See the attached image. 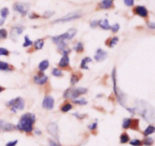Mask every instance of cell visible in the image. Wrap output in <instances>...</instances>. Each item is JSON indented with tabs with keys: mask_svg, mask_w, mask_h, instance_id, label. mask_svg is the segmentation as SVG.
<instances>
[{
	"mask_svg": "<svg viewBox=\"0 0 155 146\" xmlns=\"http://www.w3.org/2000/svg\"><path fill=\"white\" fill-rule=\"evenodd\" d=\"M110 29H111V30H112V32H113V33H117V32L118 30H120L119 24H114L112 27H110Z\"/></svg>",
	"mask_w": 155,
	"mask_h": 146,
	"instance_id": "cell-41",
	"label": "cell"
},
{
	"mask_svg": "<svg viewBox=\"0 0 155 146\" xmlns=\"http://www.w3.org/2000/svg\"><path fill=\"white\" fill-rule=\"evenodd\" d=\"M135 112L140 114L147 122H154V108L143 100H136L135 101Z\"/></svg>",
	"mask_w": 155,
	"mask_h": 146,
	"instance_id": "cell-1",
	"label": "cell"
},
{
	"mask_svg": "<svg viewBox=\"0 0 155 146\" xmlns=\"http://www.w3.org/2000/svg\"><path fill=\"white\" fill-rule=\"evenodd\" d=\"M112 80H113V84H114V92L115 95H116V98L117 99L118 102L123 106V107L127 108V95L124 93V92L120 89V88L118 87L117 85V71H116V68H114L113 71H112Z\"/></svg>",
	"mask_w": 155,
	"mask_h": 146,
	"instance_id": "cell-3",
	"label": "cell"
},
{
	"mask_svg": "<svg viewBox=\"0 0 155 146\" xmlns=\"http://www.w3.org/2000/svg\"><path fill=\"white\" fill-rule=\"evenodd\" d=\"M18 140H14V141H10V142H7L5 144V146H16L18 144Z\"/></svg>",
	"mask_w": 155,
	"mask_h": 146,
	"instance_id": "cell-45",
	"label": "cell"
},
{
	"mask_svg": "<svg viewBox=\"0 0 155 146\" xmlns=\"http://www.w3.org/2000/svg\"><path fill=\"white\" fill-rule=\"evenodd\" d=\"M72 108H73L72 105L69 102L64 103L63 105L61 106V111L62 112H64V113H66V112L70 111Z\"/></svg>",
	"mask_w": 155,
	"mask_h": 146,
	"instance_id": "cell-26",
	"label": "cell"
},
{
	"mask_svg": "<svg viewBox=\"0 0 155 146\" xmlns=\"http://www.w3.org/2000/svg\"><path fill=\"white\" fill-rule=\"evenodd\" d=\"M54 15V12H52V11H46V12H44L43 18H49Z\"/></svg>",
	"mask_w": 155,
	"mask_h": 146,
	"instance_id": "cell-40",
	"label": "cell"
},
{
	"mask_svg": "<svg viewBox=\"0 0 155 146\" xmlns=\"http://www.w3.org/2000/svg\"><path fill=\"white\" fill-rule=\"evenodd\" d=\"M33 46L36 50H39L42 49V47L44 46V39H36L35 41L34 44H33Z\"/></svg>",
	"mask_w": 155,
	"mask_h": 146,
	"instance_id": "cell-24",
	"label": "cell"
},
{
	"mask_svg": "<svg viewBox=\"0 0 155 146\" xmlns=\"http://www.w3.org/2000/svg\"><path fill=\"white\" fill-rule=\"evenodd\" d=\"M24 29L22 27H15L11 30L10 31V38L14 42H17L18 38L20 35L24 32Z\"/></svg>",
	"mask_w": 155,
	"mask_h": 146,
	"instance_id": "cell-10",
	"label": "cell"
},
{
	"mask_svg": "<svg viewBox=\"0 0 155 146\" xmlns=\"http://www.w3.org/2000/svg\"><path fill=\"white\" fill-rule=\"evenodd\" d=\"M88 92V89L83 87H77L74 89H68L64 93V98H71V99H76L80 95L86 94Z\"/></svg>",
	"mask_w": 155,
	"mask_h": 146,
	"instance_id": "cell-5",
	"label": "cell"
},
{
	"mask_svg": "<svg viewBox=\"0 0 155 146\" xmlns=\"http://www.w3.org/2000/svg\"><path fill=\"white\" fill-rule=\"evenodd\" d=\"M13 9L15 12H18L23 16H25L30 9V4L27 2H16L14 4Z\"/></svg>",
	"mask_w": 155,
	"mask_h": 146,
	"instance_id": "cell-7",
	"label": "cell"
},
{
	"mask_svg": "<svg viewBox=\"0 0 155 146\" xmlns=\"http://www.w3.org/2000/svg\"><path fill=\"white\" fill-rule=\"evenodd\" d=\"M118 41H119V39H118V37H117V36L109 38L107 40H106L105 45H108L110 48H113L114 46H115V45H117V43L118 42Z\"/></svg>",
	"mask_w": 155,
	"mask_h": 146,
	"instance_id": "cell-19",
	"label": "cell"
},
{
	"mask_svg": "<svg viewBox=\"0 0 155 146\" xmlns=\"http://www.w3.org/2000/svg\"><path fill=\"white\" fill-rule=\"evenodd\" d=\"M130 144L133 146H142L143 145V143H142V141L139 140V139H132L131 141H130Z\"/></svg>",
	"mask_w": 155,
	"mask_h": 146,
	"instance_id": "cell-35",
	"label": "cell"
},
{
	"mask_svg": "<svg viewBox=\"0 0 155 146\" xmlns=\"http://www.w3.org/2000/svg\"><path fill=\"white\" fill-rule=\"evenodd\" d=\"M114 4V0H102L98 4V7L101 9H109L112 8Z\"/></svg>",
	"mask_w": 155,
	"mask_h": 146,
	"instance_id": "cell-17",
	"label": "cell"
},
{
	"mask_svg": "<svg viewBox=\"0 0 155 146\" xmlns=\"http://www.w3.org/2000/svg\"><path fill=\"white\" fill-rule=\"evenodd\" d=\"M48 66H49V62H48V60H44L42 61H41L40 63L39 64V70L42 72H43L44 71H45L46 69H48Z\"/></svg>",
	"mask_w": 155,
	"mask_h": 146,
	"instance_id": "cell-23",
	"label": "cell"
},
{
	"mask_svg": "<svg viewBox=\"0 0 155 146\" xmlns=\"http://www.w3.org/2000/svg\"><path fill=\"white\" fill-rule=\"evenodd\" d=\"M131 121H132L131 118H125V119H124V121H123V124H122L123 128L125 129V130L130 129V125H131Z\"/></svg>",
	"mask_w": 155,
	"mask_h": 146,
	"instance_id": "cell-29",
	"label": "cell"
},
{
	"mask_svg": "<svg viewBox=\"0 0 155 146\" xmlns=\"http://www.w3.org/2000/svg\"><path fill=\"white\" fill-rule=\"evenodd\" d=\"M82 77V74L80 72L74 73L72 74L71 78V83L72 85H75L77 82L80 80V79Z\"/></svg>",
	"mask_w": 155,
	"mask_h": 146,
	"instance_id": "cell-21",
	"label": "cell"
},
{
	"mask_svg": "<svg viewBox=\"0 0 155 146\" xmlns=\"http://www.w3.org/2000/svg\"><path fill=\"white\" fill-rule=\"evenodd\" d=\"M77 30L74 28H71L70 30H68L66 33H63V34L58 35V36H53L51 37L53 42L56 45H58V44L61 43V42H65V40L67 39H71L75 36V35L77 34Z\"/></svg>",
	"mask_w": 155,
	"mask_h": 146,
	"instance_id": "cell-4",
	"label": "cell"
},
{
	"mask_svg": "<svg viewBox=\"0 0 155 146\" xmlns=\"http://www.w3.org/2000/svg\"><path fill=\"white\" fill-rule=\"evenodd\" d=\"M15 70V68L12 65H9L8 63L0 61V71H12Z\"/></svg>",
	"mask_w": 155,
	"mask_h": 146,
	"instance_id": "cell-18",
	"label": "cell"
},
{
	"mask_svg": "<svg viewBox=\"0 0 155 146\" xmlns=\"http://www.w3.org/2000/svg\"><path fill=\"white\" fill-rule=\"evenodd\" d=\"M130 138L129 136V135L127 134L126 132L123 133L122 134L120 135V142L121 144H126L127 142H130Z\"/></svg>",
	"mask_w": 155,
	"mask_h": 146,
	"instance_id": "cell-25",
	"label": "cell"
},
{
	"mask_svg": "<svg viewBox=\"0 0 155 146\" xmlns=\"http://www.w3.org/2000/svg\"><path fill=\"white\" fill-rule=\"evenodd\" d=\"M10 52L8 50L5 48H0V56H8Z\"/></svg>",
	"mask_w": 155,
	"mask_h": 146,
	"instance_id": "cell-39",
	"label": "cell"
},
{
	"mask_svg": "<svg viewBox=\"0 0 155 146\" xmlns=\"http://www.w3.org/2000/svg\"><path fill=\"white\" fill-rule=\"evenodd\" d=\"M142 143L146 146H151L154 144V139L151 137H146L142 141Z\"/></svg>",
	"mask_w": 155,
	"mask_h": 146,
	"instance_id": "cell-31",
	"label": "cell"
},
{
	"mask_svg": "<svg viewBox=\"0 0 155 146\" xmlns=\"http://www.w3.org/2000/svg\"><path fill=\"white\" fill-rule=\"evenodd\" d=\"M5 89L4 87H2V86H0V93H1L2 92H3V91H4Z\"/></svg>",
	"mask_w": 155,
	"mask_h": 146,
	"instance_id": "cell-52",
	"label": "cell"
},
{
	"mask_svg": "<svg viewBox=\"0 0 155 146\" xmlns=\"http://www.w3.org/2000/svg\"><path fill=\"white\" fill-rule=\"evenodd\" d=\"M39 18V15H36V13H32L31 15H30V18H31V19H33V18Z\"/></svg>",
	"mask_w": 155,
	"mask_h": 146,
	"instance_id": "cell-49",
	"label": "cell"
},
{
	"mask_svg": "<svg viewBox=\"0 0 155 146\" xmlns=\"http://www.w3.org/2000/svg\"><path fill=\"white\" fill-rule=\"evenodd\" d=\"M97 126H98V124H97V122H94L92 123V124H90V125L88 126V128L90 130H92V131H93V130H95L97 128Z\"/></svg>",
	"mask_w": 155,
	"mask_h": 146,
	"instance_id": "cell-42",
	"label": "cell"
},
{
	"mask_svg": "<svg viewBox=\"0 0 155 146\" xmlns=\"http://www.w3.org/2000/svg\"><path fill=\"white\" fill-rule=\"evenodd\" d=\"M82 13L80 11H75V12H72L68 13V15H66L65 16H64L63 18H59V19L55 20V21H53L54 24L55 23H64V22H68V21H73V20L78 19V18H81Z\"/></svg>",
	"mask_w": 155,
	"mask_h": 146,
	"instance_id": "cell-6",
	"label": "cell"
},
{
	"mask_svg": "<svg viewBox=\"0 0 155 146\" xmlns=\"http://www.w3.org/2000/svg\"><path fill=\"white\" fill-rule=\"evenodd\" d=\"M35 133H36V134H37V135H40L42 133H41L40 130H35Z\"/></svg>",
	"mask_w": 155,
	"mask_h": 146,
	"instance_id": "cell-51",
	"label": "cell"
},
{
	"mask_svg": "<svg viewBox=\"0 0 155 146\" xmlns=\"http://www.w3.org/2000/svg\"><path fill=\"white\" fill-rule=\"evenodd\" d=\"M17 129L16 126L0 119V132H12Z\"/></svg>",
	"mask_w": 155,
	"mask_h": 146,
	"instance_id": "cell-9",
	"label": "cell"
},
{
	"mask_svg": "<svg viewBox=\"0 0 155 146\" xmlns=\"http://www.w3.org/2000/svg\"><path fill=\"white\" fill-rule=\"evenodd\" d=\"M36 122V116L32 113H26L20 118L16 127L20 131L30 133L33 130V124Z\"/></svg>",
	"mask_w": 155,
	"mask_h": 146,
	"instance_id": "cell-2",
	"label": "cell"
},
{
	"mask_svg": "<svg viewBox=\"0 0 155 146\" xmlns=\"http://www.w3.org/2000/svg\"><path fill=\"white\" fill-rule=\"evenodd\" d=\"M19 98H20V97H17V98H13V99H12V100H10V101H8L7 103H6V106H7V107L12 108V106L15 105V103H16L17 101H18Z\"/></svg>",
	"mask_w": 155,
	"mask_h": 146,
	"instance_id": "cell-38",
	"label": "cell"
},
{
	"mask_svg": "<svg viewBox=\"0 0 155 146\" xmlns=\"http://www.w3.org/2000/svg\"><path fill=\"white\" fill-rule=\"evenodd\" d=\"M74 51H76L78 53H81L84 50V47H83V44L82 42H78L74 46Z\"/></svg>",
	"mask_w": 155,
	"mask_h": 146,
	"instance_id": "cell-30",
	"label": "cell"
},
{
	"mask_svg": "<svg viewBox=\"0 0 155 146\" xmlns=\"http://www.w3.org/2000/svg\"><path fill=\"white\" fill-rule=\"evenodd\" d=\"M74 116H75L76 118H77V119H79V120H81V119H83V118H85V117L86 116V115H83V114H81V115H80V114H74Z\"/></svg>",
	"mask_w": 155,
	"mask_h": 146,
	"instance_id": "cell-47",
	"label": "cell"
},
{
	"mask_svg": "<svg viewBox=\"0 0 155 146\" xmlns=\"http://www.w3.org/2000/svg\"><path fill=\"white\" fill-rule=\"evenodd\" d=\"M24 107H25V101H24V100L22 98L20 97L18 101L15 103V105L12 106L11 110H12V111L14 112V113H17L18 111L23 110V109L24 108Z\"/></svg>",
	"mask_w": 155,
	"mask_h": 146,
	"instance_id": "cell-15",
	"label": "cell"
},
{
	"mask_svg": "<svg viewBox=\"0 0 155 146\" xmlns=\"http://www.w3.org/2000/svg\"><path fill=\"white\" fill-rule=\"evenodd\" d=\"M33 80H34V82L36 84L44 85L47 83V81H48V77H47L46 75H45L43 72L39 71L36 76H34Z\"/></svg>",
	"mask_w": 155,
	"mask_h": 146,
	"instance_id": "cell-12",
	"label": "cell"
},
{
	"mask_svg": "<svg viewBox=\"0 0 155 146\" xmlns=\"http://www.w3.org/2000/svg\"><path fill=\"white\" fill-rule=\"evenodd\" d=\"M51 74L54 77H60L63 76V73L61 70H59L58 68H54L51 71Z\"/></svg>",
	"mask_w": 155,
	"mask_h": 146,
	"instance_id": "cell-33",
	"label": "cell"
},
{
	"mask_svg": "<svg viewBox=\"0 0 155 146\" xmlns=\"http://www.w3.org/2000/svg\"><path fill=\"white\" fill-rule=\"evenodd\" d=\"M9 14V10L8 8H2L0 10V15H1L2 18H3V19H5L6 18H7V16Z\"/></svg>",
	"mask_w": 155,
	"mask_h": 146,
	"instance_id": "cell-32",
	"label": "cell"
},
{
	"mask_svg": "<svg viewBox=\"0 0 155 146\" xmlns=\"http://www.w3.org/2000/svg\"><path fill=\"white\" fill-rule=\"evenodd\" d=\"M124 1L126 5L128 7H131L134 5V0H124Z\"/></svg>",
	"mask_w": 155,
	"mask_h": 146,
	"instance_id": "cell-43",
	"label": "cell"
},
{
	"mask_svg": "<svg viewBox=\"0 0 155 146\" xmlns=\"http://www.w3.org/2000/svg\"><path fill=\"white\" fill-rule=\"evenodd\" d=\"M70 58L68 55H64L63 57L61 58V61L58 63V66L61 68H67L69 67Z\"/></svg>",
	"mask_w": 155,
	"mask_h": 146,
	"instance_id": "cell-16",
	"label": "cell"
},
{
	"mask_svg": "<svg viewBox=\"0 0 155 146\" xmlns=\"http://www.w3.org/2000/svg\"><path fill=\"white\" fill-rule=\"evenodd\" d=\"M154 130H155V128H154V126H153V125L148 126V127H147L146 129H145V131L143 132L144 136H150V135L153 134V133H154Z\"/></svg>",
	"mask_w": 155,
	"mask_h": 146,
	"instance_id": "cell-28",
	"label": "cell"
},
{
	"mask_svg": "<svg viewBox=\"0 0 155 146\" xmlns=\"http://www.w3.org/2000/svg\"><path fill=\"white\" fill-rule=\"evenodd\" d=\"M5 22V19H3V18H0V26L2 25L3 24H4Z\"/></svg>",
	"mask_w": 155,
	"mask_h": 146,
	"instance_id": "cell-50",
	"label": "cell"
},
{
	"mask_svg": "<svg viewBox=\"0 0 155 146\" xmlns=\"http://www.w3.org/2000/svg\"><path fill=\"white\" fill-rule=\"evenodd\" d=\"M49 146H61L58 142H55V141L52 140V139H49Z\"/></svg>",
	"mask_w": 155,
	"mask_h": 146,
	"instance_id": "cell-46",
	"label": "cell"
},
{
	"mask_svg": "<svg viewBox=\"0 0 155 146\" xmlns=\"http://www.w3.org/2000/svg\"><path fill=\"white\" fill-rule=\"evenodd\" d=\"M98 23H99V21H98V20H93L92 21H91L90 23V26L92 28H95V27H96L98 25Z\"/></svg>",
	"mask_w": 155,
	"mask_h": 146,
	"instance_id": "cell-44",
	"label": "cell"
},
{
	"mask_svg": "<svg viewBox=\"0 0 155 146\" xmlns=\"http://www.w3.org/2000/svg\"><path fill=\"white\" fill-rule=\"evenodd\" d=\"M54 105V99L51 95H46L42 101V108L46 110H51Z\"/></svg>",
	"mask_w": 155,
	"mask_h": 146,
	"instance_id": "cell-11",
	"label": "cell"
},
{
	"mask_svg": "<svg viewBox=\"0 0 155 146\" xmlns=\"http://www.w3.org/2000/svg\"><path fill=\"white\" fill-rule=\"evenodd\" d=\"M32 45H33V42L30 40V38H29V36H24V44H23L24 47H29Z\"/></svg>",
	"mask_w": 155,
	"mask_h": 146,
	"instance_id": "cell-36",
	"label": "cell"
},
{
	"mask_svg": "<svg viewBox=\"0 0 155 146\" xmlns=\"http://www.w3.org/2000/svg\"><path fill=\"white\" fill-rule=\"evenodd\" d=\"M148 27H149V28L154 30V29L155 28V24L154 22H148Z\"/></svg>",
	"mask_w": 155,
	"mask_h": 146,
	"instance_id": "cell-48",
	"label": "cell"
},
{
	"mask_svg": "<svg viewBox=\"0 0 155 146\" xmlns=\"http://www.w3.org/2000/svg\"><path fill=\"white\" fill-rule=\"evenodd\" d=\"M92 61V59L89 57H86L81 61V63H80V68L81 69L84 70H89V67H88V64L91 63Z\"/></svg>",
	"mask_w": 155,
	"mask_h": 146,
	"instance_id": "cell-20",
	"label": "cell"
},
{
	"mask_svg": "<svg viewBox=\"0 0 155 146\" xmlns=\"http://www.w3.org/2000/svg\"><path fill=\"white\" fill-rule=\"evenodd\" d=\"M98 25L101 27V28H102L103 30H110V25L109 24L108 20L107 19H104L99 21L98 23Z\"/></svg>",
	"mask_w": 155,
	"mask_h": 146,
	"instance_id": "cell-22",
	"label": "cell"
},
{
	"mask_svg": "<svg viewBox=\"0 0 155 146\" xmlns=\"http://www.w3.org/2000/svg\"><path fill=\"white\" fill-rule=\"evenodd\" d=\"M8 36V32L5 29H0V40L5 39Z\"/></svg>",
	"mask_w": 155,
	"mask_h": 146,
	"instance_id": "cell-37",
	"label": "cell"
},
{
	"mask_svg": "<svg viewBox=\"0 0 155 146\" xmlns=\"http://www.w3.org/2000/svg\"><path fill=\"white\" fill-rule=\"evenodd\" d=\"M47 131L56 140H58V124L55 122H51L48 124V126H47Z\"/></svg>",
	"mask_w": 155,
	"mask_h": 146,
	"instance_id": "cell-8",
	"label": "cell"
},
{
	"mask_svg": "<svg viewBox=\"0 0 155 146\" xmlns=\"http://www.w3.org/2000/svg\"><path fill=\"white\" fill-rule=\"evenodd\" d=\"M107 57V52L104 50L101 49V48H98L97 49L96 53H95V56H94V58L95 61L98 62L103 61L104 59H106V58Z\"/></svg>",
	"mask_w": 155,
	"mask_h": 146,
	"instance_id": "cell-14",
	"label": "cell"
},
{
	"mask_svg": "<svg viewBox=\"0 0 155 146\" xmlns=\"http://www.w3.org/2000/svg\"><path fill=\"white\" fill-rule=\"evenodd\" d=\"M74 103L77 105H85L88 103V101H86V98H79V99H74Z\"/></svg>",
	"mask_w": 155,
	"mask_h": 146,
	"instance_id": "cell-34",
	"label": "cell"
},
{
	"mask_svg": "<svg viewBox=\"0 0 155 146\" xmlns=\"http://www.w3.org/2000/svg\"><path fill=\"white\" fill-rule=\"evenodd\" d=\"M130 129L133 130H139V119H132Z\"/></svg>",
	"mask_w": 155,
	"mask_h": 146,
	"instance_id": "cell-27",
	"label": "cell"
},
{
	"mask_svg": "<svg viewBox=\"0 0 155 146\" xmlns=\"http://www.w3.org/2000/svg\"><path fill=\"white\" fill-rule=\"evenodd\" d=\"M133 12L136 15H139L142 18H147L148 16V11L145 7L142 5H138L133 9Z\"/></svg>",
	"mask_w": 155,
	"mask_h": 146,
	"instance_id": "cell-13",
	"label": "cell"
}]
</instances>
